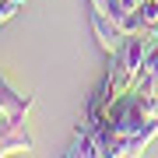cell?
<instances>
[{
	"label": "cell",
	"mask_w": 158,
	"mask_h": 158,
	"mask_svg": "<svg viewBox=\"0 0 158 158\" xmlns=\"http://www.w3.org/2000/svg\"><path fill=\"white\" fill-rule=\"evenodd\" d=\"M141 18L148 28H155L158 25V0H141Z\"/></svg>",
	"instance_id": "obj_4"
},
{
	"label": "cell",
	"mask_w": 158,
	"mask_h": 158,
	"mask_svg": "<svg viewBox=\"0 0 158 158\" xmlns=\"http://www.w3.org/2000/svg\"><path fill=\"white\" fill-rule=\"evenodd\" d=\"M32 109V95H21L18 88H11V81L0 77V155H14V151H32V137L25 130Z\"/></svg>",
	"instance_id": "obj_2"
},
{
	"label": "cell",
	"mask_w": 158,
	"mask_h": 158,
	"mask_svg": "<svg viewBox=\"0 0 158 158\" xmlns=\"http://www.w3.org/2000/svg\"><path fill=\"white\" fill-rule=\"evenodd\" d=\"M95 134L98 158H130L144 155L148 144L158 137V98L130 88L106 109L102 116H85Z\"/></svg>",
	"instance_id": "obj_1"
},
{
	"label": "cell",
	"mask_w": 158,
	"mask_h": 158,
	"mask_svg": "<svg viewBox=\"0 0 158 158\" xmlns=\"http://www.w3.org/2000/svg\"><path fill=\"white\" fill-rule=\"evenodd\" d=\"M21 4H25V0H0V25H4L7 18H14Z\"/></svg>",
	"instance_id": "obj_5"
},
{
	"label": "cell",
	"mask_w": 158,
	"mask_h": 158,
	"mask_svg": "<svg viewBox=\"0 0 158 158\" xmlns=\"http://www.w3.org/2000/svg\"><path fill=\"white\" fill-rule=\"evenodd\" d=\"M155 32H158V25H155Z\"/></svg>",
	"instance_id": "obj_6"
},
{
	"label": "cell",
	"mask_w": 158,
	"mask_h": 158,
	"mask_svg": "<svg viewBox=\"0 0 158 158\" xmlns=\"http://www.w3.org/2000/svg\"><path fill=\"white\" fill-rule=\"evenodd\" d=\"M134 88L144 91V95H151V98H158V32H155L151 49H148L141 70H137V77H134Z\"/></svg>",
	"instance_id": "obj_3"
}]
</instances>
